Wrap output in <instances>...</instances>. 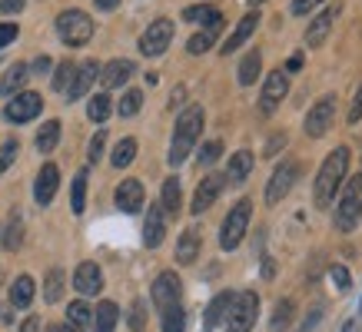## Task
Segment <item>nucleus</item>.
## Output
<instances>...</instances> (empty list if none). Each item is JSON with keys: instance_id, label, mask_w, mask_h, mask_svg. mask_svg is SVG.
I'll list each match as a JSON object with an SVG mask.
<instances>
[{"instance_id": "f257e3e1", "label": "nucleus", "mask_w": 362, "mask_h": 332, "mask_svg": "<svg viewBox=\"0 0 362 332\" xmlns=\"http://www.w3.org/2000/svg\"><path fill=\"white\" fill-rule=\"evenodd\" d=\"M346 173H349V146H336V150L322 160V166H319V173H316L313 199H316L319 210H329V206H332L336 193L342 189Z\"/></svg>"}, {"instance_id": "f03ea898", "label": "nucleus", "mask_w": 362, "mask_h": 332, "mask_svg": "<svg viewBox=\"0 0 362 332\" xmlns=\"http://www.w3.org/2000/svg\"><path fill=\"white\" fill-rule=\"evenodd\" d=\"M203 120H206V113L199 103L187 107V110L180 113V120H176V130H173V140H170V166H183L187 163V156L193 153V146L199 140V130H203Z\"/></svg>"}, {"instance_id": "7ed1b4c3", "label": "nucleus", "mask_w": 362, "mask_h": 332, "mask_svg": "<svg viewBox=\"0 0 362 332\" xmlns=\"http://www.w3.org/2000/svg\"><path fill=\"white\" fill-rule=\"evenodd\" d=\"M359 220H362V173H356V177L346 183L339 203H336V210H332V223H336V230L349 232L359 226Z\"/></svg>"}, {"instance_id": "20e7f679", "label": "nucleus", "mask_w": 362, "mask_h": 332, "mask_svg": "<svg viewBox=\"0 0 362 332\" xmlns=\"http://www.w3.org/2000/svg\"><path fill=\"white\" fill-rule=\"evenodd\" d=\"M256 312H259V296L256 292H250V289L233 292L230 312H226V332H252Z\"/></svg>"}, {"instance_id": "39448f33", "label": "nucleus", "mask_w": 362, "mask_h": 332, "mask_svg": "<svg viewBox=\"0 0 362 332\" xmlns=\"http://www.w3.org/2000/svg\"><path fill=\"white\" fill-rule=\"evenodd\" d=\"M250 216H252L250 199H240V203L226 213V220H223V226H220V246L226 249V253H233V249L243 243V236H246V230H250Z\"/></svg>"}, {"instance_id": "423d86ee", "label": "nucleus", "mask_w": 362, "mask_h": 332, "mask_svg": "<svg viewBox=\"0 0 362 332\" xmlns=\"http://www.w3.org/2000/svg\"><path fill=\"white\" fill-rule=\"evenodd\" d=\"M57 37L66 47H83L93 37V20L83 11H64L57 17Z\"/></svg>"}, {"instance_id": "0eeeda50", "label": "nucleus", "mask_w": 362, "mask_h": 332, "mask_svg": "<svg viewBox=\"0 0 362 332\" xmlns=\"http://www.w3.org/2000/svg\"><path fill=\"white\" fill-rule=\"evenodd\" d=\"M296 179H299V163L296 160H283V163L273 170L269 183H266V203H269V206H279V203L289 196V189H293Z\"/></svg>"}, {"instance_id": "6e6552de", "label": "nucleus", "mask_w": 362, "mask_h": 332, "mask_svg": "<svg viewBox=\"0 0 362 332\" xmlns=\"http://www.w3.org/2000/svg\"><path fill=\"white\" fill-rule=\"evenodd\" d=\"M170 44H173V20L160 17V20H153L146 30H143L140 54L143 57H160V54H166V47Z\"/></svg>"}, {"instance_id": "1a4fd4ad", "label": "nucleus", "mask_w": 362, "mask_h": 332, "mask_svg": "<svg viewBox=\"0 0 362 332\" xmlns=\"http://www.w3.org/2000/svg\"><path fill=\"white\" fill-rule=\"evenodd\" d=\"M286 93H289V73L286 70H273L263 83V93H259V113L273 117L279 110V103L286 100Z\"/></svg>"}, {"instance_id": "9d476101", "label": "nucleus", "mask_w": 362, "mask_h": 332, "mask_svg": "<svg viewBox=\"0 0 362 332\" xmlns=\"http://www.w3.org/2000/svg\"><path fill=\"white\" fill-rule=\"evenodd\" d=\"M332 123H336V97H322L319 103H313V110L306 113V133L313 140L319 136H326L332 130Z\"/></svg>"}, {"instance_id": "9b49d317", "label": "nucleus", "mask_w": 362, "mask_h": 332, "mask_svg": "<svg viewBox=\"0 0 362 332\" xmlns=\"http://www.w3.org/2000/svg\"><path fill=\"white\" fill-rule=\"evenodd\" d=\"M153 302L160 306V312L170 309V306H180V296H183V279L176 276L173 269H166L153 279V289H150Z\"/></svg>"}, {"instance_id": "f8f14e48", "label": "nucleus", "mask_w": 362, "mask_h": 332, "mask_svg": "<svg viewBox=\"0 0 362 332\" xmlns=\"http://www.w3.org/2000/svg\"><path fill=\"white\" fill-rule=\"evenodd\" d=\"M40 110H44V97H40V93H17V97L4 107V120L30 123L33 117H40Z\"/></svg>"}, {"instance_id": "ddd939ff", "label": "nucleus", "mask_w": 362, "mask_h": 332, "mask_svg": "<svg viewBox=\"0 0 362 332\" xmlns=\"http://www.w3.org/2000/svg\"><path fill=\"white\" fill-rule=\"evenodd\" d=\"M166 236V213L160 203L153 206H146V223H143V246L146 249H156V246L163 243Z\"/></svg>"}, {"instance_id": "4468645a", "label": "nucleus", "mask_w": 362, "mask_h": 332, "mask_svg": "<svg viewBox=\"0 0 362 332\" xmlns=\"http://www.w3.org/2000/svg\"><path fill=\"white\" fill-rule=\"evenodd\" d=\"M74 289L80 296H100L103 292V269L97 263H80L74 273Z\"/></svg>"}, {"instance_id": "2eb2a0df", "label": "nucleus", "mask_w": 362, "mask_h": 332, "mask_svg": "<svg viewBox=\"0 0 362 332\" xmlns=\"http://www.w3.org/2000/svg\"><path fill=\"white\" fill-rule=\"evenodd\" d=\"M223 183H226V179L216 177V173H213V177H203V179H199L197 193H193V210H189V213H197V216H199V213H206L209 206L220 199Z\"/></svg>"}, {"instance_id": "dca6fc26", "label": "nucleus", "mask_w": 362, "mask_h": 332, "mask_svg": "<svg viewBox=\"0 0 362 332\" xmlns=\"http://www.w3.org/2000/svg\"><path fill=\"white\" fill-rule=\"evenodd\" d=\"M57 186H60V170H57V163H44L37 173V183H33V199L47 206L57 196Z\"/></svg>"}, {"instance_id": "f3484780", "label": "nucleus", "mask_w": 362, "mask_h": 332, "mask_svg": "<svg viewBox=\"0 0 362 332\" xmlns=\"http://www.w3.org/2000/svg\"><path fill=\"white\" fill-rule=\"evenodd\" d=\"M117 210L120 213H140L143 210V199H146V193H143V183L140 179H123L120 186H117Z\"/></svg>"}, {"instance_id": "a211bd4d", "label": "nucleus", "mask_w": 362, "mask_h": 332, "mask_svg": "<svg viewBox=\"0 0 362 332\" xmlns=\"http://www.w3.org/2000/svg\"><path fill=\"white\" fill-rule=\"evenodd\" d=\"M256 27H259V11H250L240 23H236V30L226 37V44L220 47V54H223V57H226V54H236V50H240V47L252 37V30H256Z\"/></svg>"}, {"instance_id": "6ab92c4d", "label": "nucleus", "mask_w": 362, "mask_h": 332, "mask_svg": "<svg viewBox=\"0 0 362 332\" xmlns=\"http://www.w3.org/2000/svg\"><path fill=\"white\" fill-rule=\"evenodd\" d=\"M336 13H339V7H326L316 20L309 23V27H306V47H322V44H326L332 23H336Z\"/></svg>"}, {"instance_id": "aec40b11", "label": "nucleus", "mask_w": 362, "mask_h": 332, "mask_svg": "<svg viewBox=\"0 0 362 332\" xmlns=\"http://www.w3.org/2000/svg\"><path fill=\"white\" fill-rule=\"evenodd\" d=\"M97 77H100V64H97V60H83V64L77 66V73H74L70 90H66V100H80L90 87H93V80H97Z\"/></svg>"}, {"instance_id": "412c9836", "label": "nucleus", "mask_w": 362, "mask_h": 332, "mask_svg": "<svg viewBox=\"0 0 362 332\" xmlns=\"http://www.w3.org/2000/svg\"><path fill=\"white\" fill-rule=\"evenodd\" d=\"M136 73V66H133V60H110V64L100 70V80H103V87L107 90H117V87H123L127 80Z\"/></svg>"}, {"instance_id": "4be33fe9", "label": "nucleus", "mask_w": 362, "mask_h": 332, "mask_svg": "<svg viewBox=\"0 0 362 332\" xmlns=\"http://www.w3.org/2000/svg\"><path fill=\"white\" fill-rule=\"evenodd\" d=\"M250 173H252V153L250 150H240V153H233L230 156V163H226V183L230 186H243L246 179H250Z\"/></svg>"}, {"instance_id": "5701e85b", "label": "nucleus", "mask_w": 362, "mask_h": 332, "mask_svg": "<svg viewBox=\"0 0 362 332\" xmlns=\"http://www.w3.org/2000/svg\"><path fill=\"white\" fill-rule=\"evenodd\" d=\"M160 206H163L166 220H170V216H180V210H183V189H180V179H176V177L163 179V193H160Z\"/></svg>"}, {"instance_id": "b1692460", "label": "nucleus", "mask_w": 362, "mask_h": 332, "mask_svg": "<svg viewBox=\"0 0 362 332\" xmlns=\"http://www.w3.org/2000/svg\"><path fill=\"white\" fill-rule=\"evenodd\" d=\"M199 246H203V239H199V230H183V236H180V243H176V263H197L199 259Z\"/></svg>"}, {"instance_id": "393cba45", "label": "nucleus", "mask_w": 362, "mask_h": 332, "mask_svg": "<svg viewBox=\"0 0 362 332\" xmlns=\"http://www.w3.org/2000/svg\"><path fill=\"white\" fill-rule=\"evenodd\" d=\"M220 30H223V20L220 23H209V27H203V30L199 33H193V37H189L187 40V50L193 57H199V54H206L209 47L216 44V37H220Z\"/></svg>"}, {"instance_id": "a878e982", "label": "nucleus", "mask_w": 362, "mask_h": 332, "mask_svg": "<svg viewBox=\"0 0 362 332\" xmlns=\"http://www.w3.org/2000/svg\"><path fill=\"white\" fill-rule=\"evenodd\" d=\"M33 292H37V283L33 276H17L11 286V306L13 309H27L33 302Z\"/></svg>"}, {"instance_id": "bb28decb", "label": "nucleus", "mask_w": 362, "mask_h": 332, "mask_svg": "<svg viewBox=\"0 0 362 332\" xmlns=\"http://www.w3.org/2000/svg\"><path fill=\"white\" fill-rule=\"evenodd\" d=\"M117 319H120V309H117V302L110 299H103L93 312V332H113L117 329Z\"/></svg>"}, {"instance_id": "cd10ccee", "label": "nucleus", "mask_w": 362, "mask_h": 332, "mask_svg": "<svg viewBox=\"0 0 362 332\" xmlns=\"http://www.w3.org/2000/svg\"><path fill=\"white\" fill-rule=\"evenodd\" d=\"M27 73H30L27 64H13L11 70L4 73V80H0V97H17V90L27 83Z\"/></svg>"}, {"instance_id": "c85d7f7f", "label": "nucleus", "mask_w": 362, "mask_h": 332, "mask_svg": "<svg viewBox=\"0 0 362 332\" xmlns=\"http://www.w3.org/2000/svg\"><path fill=\"white\" fill-rule=\"evenodd\" d=\"M259 70H263V54H259V50H250V54L240 60V70H236L240 87H250L252 80L259 77Z\"/></svg>"}, {"instance_id": "c756f323", "label": "nucleus", "mask_w": 362, "mask_h": 332, "mask_svg": "<svg viewBox=\"0 0 362 332\" xmlns=\"http://www.w3.org/2000/svg\"><path fill=\"white\" fill-rule=\"evenodd\" d=\"M66 322H70L74 329H80V332H90L93 329V309H90L83 299H77V302H70V306H66Z\"/></svg>"}, {"instance_id": "7c9ffc66", "label": "nucleus", "mask_w": 362, "mask_h": 332, "mask_svg": "<svg viewBox=\"0 0 362 332\" xmlns=\"http://www.w3.org/2000/svg\"><path fill=\"white\" fill-rule=\"evenodd\" d=\"M230 302H233V292H220V296H213V302L206 306V316H203V322H206V329H213V326H220V322H226Z\"/></svg>"}, {"instance_id": "2f4dec72", "label": "nucleus", "mask_w": 362, "mask_h": 332, "mask_svg": "<svg viewBox=\"0 0 362 332\" xmlns=\"http://www.w3.org/2000/svg\"><path fill=\"white\" fill-rule=\"evenodd\" d=\"M0 243H4L7 253H17V249L23 246V220H21V213H13L11 216L7 230H4V236H0Z\"/></svg>"}, {"instance_id": "473e14b6", "label": "nucleus", "mask_w": 362, "mask_h": 332, "mask_svg": "<svg viewBox=\"0 0 362 332\" xmlns=\"http://www.w3.org/2000/svg\"><path fill=\"white\" fill-rule=\"evenodd\" d=\"M57 143H60V120H47L40 130H37V150L40 153H54Z\"/></svg>"}, {"instance_id": "72a5a7b5", "label": "nucleus", "mask_w": 362, "mask_h": 332, "mask_svg": "<svg viewBox=\"0 0 362 332\" xmlns=\"http://www.w3.org/2000/svg\"><path fill=\"white\" fill-rule=\"evenodd\" d=\"M183 20L189 23H203V27H209V23H220L223 13L216 11V7H209V4H197V7H187L183 11Z\"/></svg>"}, {"instance_id": "f704fd0d", "label": "nucleus", "mask_w": 362, "mask_h": 332, "mask_svg": "<svg viewBox=\"0 0 362 332\" xmlns=\"http://www.w3.org/2000/svg\"><path fill=\"white\" fill-rule=\"evenodd\" d=\"M133 160H136V140H133V136H123L120 143L113 146L110 163L117 166V170H123V166H130Z\"/></svg>"}, {"instance_id": "c9c22d12", "label": "nucleus", "mask_w": 362, "mask_h": 332, "mask_svg": "<svg viewBox=\"0 0 362 332\" xmlns=\"http://www.w3.org/2000/svg\"><path fill=\"white\" fill-rule=\"evenodd\" d=\"M74 73H77V64L74 60H60L54 70V80H50V87L57 90V93H66L70 90V83H74Z\"/></svg>"}, {"instance_id": "e433bc0d", "label": "nucleus", "mask_w": 362, "mask_h": 332, "mask_svg": "<svg viewBox=\"0 0 362 332\" xmlns=\"http://www.w3.org/2000/svg\"><path fill=\"white\" fill-rule=\"evenodd\" d=\"M113 113V100L107 97V93H97V97H90V103H87V117L93 123H103L107 117Z\"/></svg>"}, {"instance_id": "4c0bfd02", "label": "nucleus", "mask_w": 362, "mask_h": 332, "mask_svg": "<svg viewBox=\"0 0 362 332\" xmlns=\"http://www.w3.org/2000/svg\"><path fill=\"white\" fill-rule=\"evenodd\" d=\"M87 170H80L77 177H74V193H70V210L77 213H83V206H87Z\"/></svg>"}, {"instance_id": "58836bf2", "label": "nucleus", "mask_w": 362, "mask_h": 332, "mask_svg": "<svg viewBox=\"0 0 362 332\" xmlns=\"http://www.w3.org/2000/svg\"><path fill=\"white\" fill-rule=\"evenodd\" d=\"M60 296H64V269H60V266H54V269L47 273L44 299H47V302H60Z\"/></svg>"}, {"instance_id": "ea45409f", "label": "nucleus", "mask_w": 362, "mask_h": 332, "mask_svg": "<svg viewBox=\"0 0 362 332\" xmlns=\"http://www.w3.org/2000/svg\"><path fill=\"white\" fill-rule=\"evenodd\" d=\"M160 326H163V332H183L187 329V312H183V306H170V309H163Z\"/></svg>"}, {"instance_id": "a19ab883", "label": "nucleus", "mask_w": 362, "mask_h": 332, "mask_svg": "<svg viewBox=\"0 0 362 332\" xmlns=\"http://www.w3.org/2000/svg\"><path fill=\"white\" fill-rule=\"evenodd\" d=\"M293 312H296L293 299H279V302H276V309H273V322H269V326H273L276 332L286 329V326L293 322Z\"/></svg>"}, {"instance_id": "79ce46f5", "label": "nucleus", "mask_w": 362, "mask_h": 332, "mask_svg": "<svg viewBox=\"0 0 362 332\" xmlns=\"http://www.w3.org/2000/svg\"><path fill=\"white\" fill-rule=\"evenodd\" d=\"M140 107H143V93L140 90H127L117 110H120V117H133V113H140Z\"/></svg>"}, {"instance_id": "37998d69", "label": "nucleus", "mask_w": 362, "mask_h": 332, "mask_svg": "<svg viewBox=\"0 0 362 332\" xmlns=\"http://www.w3.org/2000/svg\"><path fill=\"white\" fill-rule=\"evenodd\" d=\"M17 153H21V143H17V140H4V143H0V173L17 160Z\"/></svg>"}, {"instance_id": "c03bdc74", "label": "nucleus", "mask_w": 362, "mask_h": 332, "mask_svg": "<svg viewBox=\"0 0 362 332\" xmlns=\"http://www.w3.org/2000/svg\"><path fill=\"white\" fill-rule=\"evenodd\" d=\"M220 156H223V143L220 140H209V143L199 150V166H213Z\"/></svg>"}, {"instance_id": "a18cd8bd", "label": "nucleus", "mask_w": 362, "mask_h": 332, "mask_svg": "<svg viewBox=\"0 0 362 332\" xmlns=\"http://www.w3.org/2000/svg\"><path fill=\"white\" fill-rule=\"evenodd\" d=\"M127 322H130L133 332H143V326H146V306H143V299H136L130 306V319Z\"/></svg>"}, {"instance_id": "49530a36", "label": "nucleus", "mask_w": 362, "mask_h": 332, "mask_svg": "<svg viewBox=\"0 0 362 332\" xmlns=\"http://www.w3.org/2000/svg\"><path fill=\"white\" fill-rule=\"evenodd\" d=\"M103 143H107V130H97V133H93V140H90V146H87V160H90V163H97L100 156H103Z\"/></svg>"}, {"instance_id": "de8ad7c7", "label": "nucleus", "mask_w": 362, "mask_h": 332, "mask_svg": "<svg viewBox=\"0 0 362 332\" xmlns=\"http://www.w3.org/2000/svg\"><path fill=\"white\" fill-rule=\"evenodd\" d=\"M329 276H332V283H336V289H339V292H346V289L352 286L349 269H346V266H332V269H329Z\"/></svg>"}, {"instance_id": "09e8293b", "label": "nucleus", "mask_w": 362, "mask_h": 332, "mask_svg": "<svg viewBox=\"0 0 362 332\" xmlns=\"http://www.w3.org/2000/svg\"><path fill=\"white\" fill-rule=\"evenodd\" d=\"M346 120H349L352 126L362 120V83H359V90H356V97H352V107H349V113H346Z\"/></svg>"}, {"instance_id": "8fccbe9b", "label": "nucleus", "mask_w": 362, "mask_h": 332, "mask_svg": "<svg viewBox=\"0 0 362 332\" xmlns=\"http://www.w3.org/2000/svg\"><path fill=\"white\" fill-rule=\"evenodd\" d=\"M17 23H0V50H4V47L7 44H13V40H17Z\"/></svg>"}, {"instance_id": "3c124183", "label": "nucleus", "mask_w": 362, "mask_h": 332, "mask_svg": "<svg viewBox=\"0 0 362 332\" xmlns=\"http://www.w3.org/2000/svg\"><path fill=\"white\" fill-rule=\"evenodd\" d=\"M319 316H322V309H313V312H309L306 319L299 322V326H296V329H293V332H313V329H316V326H319Z\"/></svg>"}, {"instance_id": "603ef678", "label": "nucleus", "mask_w": 362, "mask_h": 332, "mask_svg": "<svg viewBox=\"0 0 362 332\" xmlns=\"http://www.w3.org/2000/svg\"><path fill=\"white\" fill-rule=\"evenodd\" d=\"M283 146H286V133H276L273 140L266 143V156H276L279 150H283Z\"/></svg>"}, {"instance_id": "864d4df0", "label": "nucleus", "mask_w": 362, "mask_h": 332, "mask_svg": "<svg viewBox=\"0 0 362 332\" xmlns=\"http://www.w3.org/2000/svg\"><path fill=\"white\" fill-rule=\"evenodd\" d=\"M319 4H322V0H293V13L303 17V13H309L313 7H319Z\"/></svg>"}, {"instance_id": "5fc2aeb1", "label": "nucleus", "mask_w": 362, "mask_h": 332, "mask_svg": "<svg viewBox=\"0 0 362 332\" xmlns=\"http://www.w3.org/2000/svg\"><path fill=\"white\" fill-rule=\"evenodd\" d=\"M27 0H0V13H21Z\"/></svg>"}, {"instance_id": "6e6d98bb", "label": "nucleus", "mask_w": 362, "mask_h": 332, "mask_svg": "<svg viewBox=\"0 0 362 332\" xmlns=\"http://www.w3.org/2000/svg\"><path fill=\"white\" fill-rule=\"evenodd\" d=\"M21 332H40V316H27L21 326Z\"/></svg>"}, {"instance_id": "4d7b16f0", "label": "nucleus", "mask_w": 362, "mask_h": 332, "mask_svg": "<svg viewBox=\"0 0 362 332\" xmlns=\"http://www.w3.org/2000/svg\"><path fill=\"white\" fill-rule=\"evenodd\" d=\"M30 70H33V73H47V70H50V60H47V57H37Z\"/></svg>"}, {"instance_id": "13d9d810", "label": "nucleus", "mask_w": 362, "mask_h": 332, "mask_svg": "<svg viewBox=\"0 0 362 332\" xmlns=\"http://www.w3.org/2000/svg\"><path fill=\"white\" fill-rule=\"evenodd\" d=\"M97 7L100 11H117V7H120V0H97Z\"/></svg>"}, {"instance_id": "bf43d9fd", "label": "nucleus", "mask_w": 362, "mask_h": 332, "mask_svg": "<svg viewBox=\"0 0 362 332\" xmlns=\"http://www.w3.org/2000/svg\"><path fill=\"white\" fill-rule=\"evenodd\" d=\"M47 332H80V329H74L70 322H60V326H50V329H47Z\"/></svg>"}, {"instance_id": "052dcab7", "label": "nucleus", "mask_w": 362, "mask_h": 332, "mask_svg": "<svg viewBox=\"0 0 362 332\" xmlns=\"http://www.w3.org/2000/svg\"><path fill=\"white\" fill-rule=\"evenodd\" d=\"M299 66H303V57H289V64H286V70H299Z\"/></svg>"}, {"instance_id": "680f3d73", "label": "nucleus", "mask_w": 362, "mask_h": 332, "mask_svg": "<svg viewBox=\"0 0 362 332\" xmlns=\"http://www.w3.org/2000/svg\"><path fill=\"white\" fill-rule=\"evenodd\" d=\"M263 263H266V266H263V276L273 279V273H276V269H273V259H263Z\"/></svg>"}, {"instance_id": "e2e57ef3", "label": "nucleus", "mask_w": 362, "mask_h": 332, "mask_svg": "<svg viewBox=\"0 0 362 332\" xmlns=\"http://www.w3.org/2000/svg\"><path fill=\"white\" fill-rule=\"evenodd\" d=\"M259 4H266V0H250V7H252V11H256V7H259Z\"/></svg>"}]
</instances>
